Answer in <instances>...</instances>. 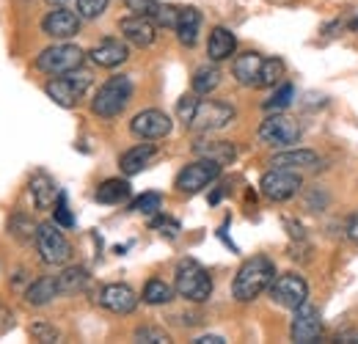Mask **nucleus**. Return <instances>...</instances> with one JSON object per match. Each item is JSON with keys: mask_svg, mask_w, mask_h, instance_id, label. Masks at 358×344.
Segmentation results:
<instances>
[{"mask_svg": "<svg viewBox=\"0 0 358 344\" xmlns=\"http://www.w3.org/2000/svg\"><path fill=\"white\" fill-rule=\"evenodd\" d=\"M31 336H34L36 342H58V339H61L58 328H52L50 322H34V325H31Z\"/></svg>", "mask_w": 358, "mask_h": 344, "instance_id": "nucleus-38", "label": "nucleus"}, {"mask_svg": "<svg viewBox=\"0 0 358 344\" xmlns=\"http://www.w3.org/2000/svg\"><path fill=\"white\" fill-rule=\"evenodd\" d=\"M234 108L229 102H218V99H199V108H196V116L190 122L187 129H196V132H218V129L229 127L234 122Z\"/></svg>", "mask_w": 358, "mask_h": 344, "instance_id": "nucleus-11", "label": "nucleus"}, {"mask_svg": "<svg viewBox=\"0 0 358 344\" xmlns=\"http://www.w3.org/2000/svg\"><path fill=\"white\" fill-rule=\"evenodd\" d=\"M348 240L358 245V213L350 217V220H348Z\"/></svg>", "mask_w": 358, "mask_h": 344, "instance_id": "nucleus-41", "label": "nucleus"}, {"mask_svg": "<svg viewBox=\"0 0 358 344\" xmlns=\"http://www.w3.org/2000/svg\"><path fill=\"white\" fill-rule=\"evenodd\" d=\"M36 248H39V254H42V261H45V264H52V267L66 264V261L72 259V245H69V240L61 234V226H58V223H42V226L36 229Z\"/></svg>", "mask_w": 358, "mask_h": 344, "instance_id": "nucleus-10", "label": "nucleus"}, {"mask_svg": "<svg viewBox=\"0 0 358 344\" xmlns=\"http://www.w3.org/2000/svg\"><path fill=\"white\" fill-rule=\"evenodd\" d=\"M58 193L61 190L55 187V182L47 173H34L31 176V196H34L36 210H50L58 201Z\"/></svg>", "mask_w": 358, "mask_h": 344, "instance_id": "nucleus-24", "label": "nucleus"}, {"mask_svg": "<svg viewBox=\"0 0 358 344\" xmlns=\"http://www.w3.org/2000/svg\"><path fill=\"white\" fill-rule=\"evenodd\" d=\"M193 152H196L199 157L215 160L218 166H229V163H234V157H237V146H234L231 141H199V143L193 146Z\"/></svg>", "mask_w": 358, "mask_h": 344, "instance_id": "nucleus-23", "label": "nucleus"}, {"mask_svg": "<svg viewBox=\"0 0 358 344\" xmlns=\"http://www.w3.org/2000/svg\"><path fill=\"white\" fill-rule=\"evenodd\" d=\"M155 155H157V149H155L152 143H138V146L127 149V152L119 157V169L127 173V176H135V173H141L152 163Z\"/></svg>", "mask_w": 358, "mask_h": 344, "instance_id": "nucleus-22", "label": "nucleus"}, {"mask_svg": "<svg viewBox=\"0 0 358 344\" xmlns=\"http://www.w3.org/2000/svg\"><path fill=\"white\" fill-rule=\"evenodd\" d=\"M152 229H160V234H166V237H177L179 234V223L177 220H169V217H155L152 220Z\"/></svg>", "mask_w": 358, "mask_h": 344, "instance_id": "nucleus-40", "label": "nucleus"}, {"mask_svg": "<svg viewBox=\"0 0 358 344\" xmlns=\"http://www.w3.org/2000/svg\"><path fill=\"white\" fill-rule=\"evenodd\" d=\"M94 199L99 204H122V201L130 199V182L127 179H105L94 190Z\"/></svg>", "mask_w": 358, "mask_h": 344, "instance_id": "nucleus-26", "label": "nucleus"}, {"mask_svg": "<svg viewBox=\"0 0 358 344\" xmlns=\"http://www.w3.org/2000/svg\"><path fill=\"white\" fill-rule=\"evenodd\" d=\"M196 108H199V94H196V91H193V94H185V96L179 99L177 116L185 127H190V122H193V116H196Z\"/></svg>", "mask_w": 358, "mask_h": 344, "instance_id": "nucleus-34", "label": "nucleus"}, {"mask_svg": "<svg viewBox=\"0 0 358 344\" xmlns=\"http://www.w3.org/2000/svg\"><path fill=\"white\" fill-rule=\"evenodd\" d=\"M284 78V61L281 58H265L262 75H259V88H273L281 83Z\"/></svg>", "mask_w": 358, "mask_h": 344, "instance_id": "nucleus-30", "label": "nucleus"}, {"mask_svg": "<svg viewBox=\"0 0 358 344\" xmlns=\"http://www.w3.org/2000/svg\"><path fill=\"white\" fill-rule=\"evenodd\" d=\"M36 229H39V226H34V223L25 220V217H14L11 226H8V231H11L14 237H20V240H31V237H36Z\"/></svg>", "mask_w": 358, "mask_h": 344, "instance_id": "nucleus-39", "label": "nucleus"}, {"mask_svg": "<svg viewBox=\"0 0 358 344\" xmlns=\"http://www.w3.org/2000/svg\"><path fill=\"white\" fill-rule=\"evenodd\" d=\"M58 295H61V289H58V278L55 275H42V278H36L25 289V301L31 303V306H47V303L55 301Z\"/></svg>", "mask_w": 358, "mask_h": 344, "instance_id": "nucleus-25", "label": "nucleus"}, {"mask_svg": "<svg viewBox=\"0 0 358 344\" xmlns=\"http://www.w3.org/2000/svg\"><path fill=\"white\" fill-rule=\"evenodd\" d=\"M303 135V127L287 113H270L259 124V141L270 149H292Z\"/></svg>", "mask_w": 358, "mask_h": 344, "instance_id": "nucleus-5", "label": "nucleus"}, {"mask_svg": "<svg viewBox=\"0 0 358 344\" xmlns=\"http://www.w3.org/2000/svg\"><path fill=\"white\" fill-rule=\"evenodd\" d=\"M89 86H91V72H86V69H72L66 75H55L45 86V91L55 105L75 108L83 99V94L89 91Z\"/></svg>", "mask_w": 358, "mask_h": 344, "instance_id": "nucleus-4", "label": "nucleus"}, {"mask_svg": "<svg viewBox=\"0 0 358 344\" xmlns=\"http://www.w3.org/2000/svg\"><path fill=\"white\" fill-rule=\"evenodd\" d=\"M174 287H169L163 278H152L143 284V292H141V301L146 306H166V303L174 301Z\"/></svg>", "mask_w": 358, "mask_h": 344, "instance_id": "nucleus-27", "label": "nucleus"}, {"mask_svg": "<svg viewBox=\"0 0 358 344\" xmlns=\"http://www.w3.org/2000/svg\"><path fill=\"white\" fill-rule=\"evenodd\" d=\"M124 3H127V8H130L133 14L149 17V20H157V14H160V8H163V3H157V0H124Z\"/></svg>", "mask_w": 358, "mask_h": 344, "instance_id": "nucleus-35", "label": "nucleus"}, {"mask_svg": "<svg viewBox=\"0 0 358 344\" xmlns=\"http://www.w3.org/2000/svg\"><path fill=\"white\" fill-rule=\"evenodd\" d=\"M135 342L141 344H169L171 336L163 331V328H155V325H141L135 328Z\"/></svg>", "mask_w": 358, "mask_h": 344, "instance_id": "nucleus-33", "label": "nucleus"}, {"mask_svg": "<svg viewBox=\"0 0 358 344\" xmlns=\"http://www.w3.org/2000/svg\"><path fill=\"white\" fill-rule=\"evenodd\" d=\"M83 55H86V52H83L78 44L58 42L39 52L36 69L45 72V75H52V78H55V75H66V72H72V69H80Z\"/></svg>", "mask_w": 358, "mask_h": 344, "instance_id": "nucleus-6", "label": "nucleus"}, {"mask_svg": "<svg viewBox=\"0 0 358 344\" xmlns=\"http://www.w3.org/2000/svg\"><path fill=\"white\" fill-rule=\"evenodd\" d=\"M275 278V264L268 257L245 259L231 281V298L237 303L257 301L262 292H268L270 284Z\"/></svg>", "mask_w": 358, "mask_h": 344, "instance_id": "nucleus-1", "label": "nucleus"}, {"mask_svg": "<svg viewBox=\"0 0 358 344\" xmlns=\"http://www.w3.org/2000/svg\"><path fill=\"white\" fill-rule=\"evenodd\" d=\"M96 301H99L102 308H108L113 314H133L141 298L135 295L133 287H127V284H108V287L99 289Z\"/></svg>", "mask_w": 358, "mask_h": 344, "instance_id": "nucleus-15", "label": "nucleus"}, {"mask_svg": "<svg viewBox=\"0 0 358 344\" xmlns=\"http://www.w3.org/2000/svg\"><path fill=\"white\" fill-rule=\"evenodd\" d=\"M234 50H237L234 34H231L229 28H224V25L213 28V34H210V39H207V55H210V61H213V64L226 61V58L234 55Z\"/></svg>", "mask_w": 358, "mask_h": 344, "instance_id": "nucleus-21", "label": "nucleus"}, {"mask_svg": "<svg viewBox=\"0 0 358 344\" xmlns=\"http://www.w3.org/2000/svg\"><path fill=\"white\" fill-rule=\"evenodd\" d=\"M289 336H292V342L298 344H312L322 336V317H320L317 306L306 301L303 306L295 308V317H292V325H289Z\"/></svg>", "mask_w": 358, "mask_h": 344, "instance_id": "nucleus-12", "label": "nucleus"}, {"mask_svg": "<svg viewBox=\"0 0 358 344\" xmlns=\"http://www.w3.org/2000/svg\"><path fill=\"white\" fill-rule=\"evenodd\" d=\"M130 99H133V80L127 75H116L96 88L91 99V110L99 119H116L127 108Z\"/></svg>", "mask_w": 358, "mask_h": 344, "instance_id": "nucleus-2", "label": "nucleus"}, {"mask_svg": "<svg viewBox=\"0 0 358 344\" xmlns=\"http://www.w3.org/2000/svg\"><path fill=\"white\" fill-rule=\"evenodd\" d=\"M108 3L110 0H78V14H80V20H96L105 14Z\"/></svg>", "mask_w": 358, "mask_h": 344, "instance_id": "nucleus-36", "label": "nucleus"}, {"mask_svg": "<svg viewBox=\"0 0 358 344\" xmlns=\"http://www.w3.org/2000/svg\"><path fill=\"white\" fill-rule=\"evenodd\" d=\"M52 217H55V223H58L61 229H72V226H75V215L69 213L64 193H58V201H55V207H52Z\"/></svg>", "mask_w": 358, "mask_h": 344, "instance_id": "nucleus-37", "label": "nucleus"}, {"mask_svg": "<svg viewBox=\"0 0 358 344\" xmlns=\"http://www.w3.org/2000/svg\"><path fill=\"white\" fill-rule=\"evenodd\" d=\"M353 28H356V31H358V20H356V22H353Z\"/></svg>", "mask_w": 358, "mask_h": 344, "instance_id": "nucleus-44", "label": "nucleus"}, {"mask_svg": "<svg viewBox=\"0 0 358 344\" xmlns=\"http://www.w3.org/2000/svg\"><path fill=\"white\" fill-rule=\"evenodd\" d=\"M320 163L317 152L312 149H281L278 155L270 157L273 169H292V171H303V169H314Z\"/></svg>", "mask_w": 358, "mask_h": 344, "instance_id": "nucleus-19", "label": "nucleus"}, {"mask_svg": "<svg viewBox=\"0 0 358 344\" xmlns=\"http://www.w3.org/2000/svg\"><path fill=\"white\" fill-rule=\"evenodd\" d=\"M303 187V179L301 173H295L292 169H270L262 173L259 179V190L268 201H289L292 196H298Z\"/></svg>", "mask_w": 358, "mask_h": 344, "instance_id": "nucleus-9", "label": "nucleus"}, {"mask_svg": "<svg viewBox=\"0 0 358 344\" xmlns=\"http://www.w3.org/2000/svg\"><path fill=\"white\" fill-rule=\"evenodd\" d=\"M47 3H52V6H64V3H69V0H47Z\"/></svg>", "mask_w": 358, "mask_h": 344, "instance_id": "nucleus-43", "label": "nucleus"}, {"mask_svg": "<svg viewBox=\"0 0 358 344\" xmlns=\"http://www.w3.org/2000/svg\"><path fill=\"white\" fill-rule=\"evenodd\" d=\"M221 171H224V166H218L215 160L199 157V160L187 163V166L177 173L174 187H177L182 196H196V193H201L204 187H210V185L221 176Z\"/></svg>", "mask_w": 358, "mask_h": 344, "instance_id": "nucleus-7", "label": "nucleus"}, {"mask_svg": "<svg viewBox=\"0 0 358 344\" xmlns=\"http://www.w3.org/2000/svg\"><path fill=\"white\" fill-rule=\"evenodd\" d=\"M292 96H295V86H292V83H281L278 91L265 102V110H268V113H281L284 108L292 105Z\"/></svg>", "mask_w": 358, "mask_h": 344, "instance_id": "nucleus-31", "label": "nucleus"}, {"mask_svg": "<svg viewBox=\"0 0 358 344\" xmlns=\"http://www.w3.org/2000/svg\"><path fill=\"white\" fill-rule=\"evenodd\" d=\"M177 39L182 47H193L199 42V34H201V14L199 8H179V17H177Z\"/></svg>", "mask_w": 358, "mask_h": 344, "instance_id": "nucleus-20", "label": "nucleus"}, {"mask_svg": "<svg viewBox=\"0 0 358 344\" xmlns=\"http://www.w3.org/2000/svg\"><path fill=\"white\" fill-rule=\"evenodd\" d=\"M221 86V69L218 66H199L193 75V91L196 94H213L215 88Z\"/></svg>", "mask_w": 358, "mask_h": 344, "instance_id": "nucleus-29", "label": "nucleus"}, {"mask_svg": "<svg viewBox=\"0 0 358 344\" xmlns=\"http://www.w3.org/2000/svg\"><path fill=\"white\" fill-rule=\"evenodd\" d=\"M55 278H58L61 295H72V292L86 289V284H89V270H83V267H66V270H61Z\"/></svg>", "mask_w": 358, "mask_h": 344, "instance_id": "nucleus-28", "label": "nucleus"}, {"mask_svg": "<svg viewBox=\"0 0 358 344\" xmlns=\"http://www.w3.org/2000/svg\"><path fill=\"white\" fill-rule=\"evenodd\" d=\"M89 58L96 66H102V69H113V66H122L130 58V50H127V44L119 42V39H102L99 44L91 47Z\"/></svg>", "mask_w": 358, "mask_h": 344, "instance_id": "nucleus-18", "label": "nucleus"}, {"mask_svg": "<svg viewBox=\"0 0 358 344\" xmlns=\"http://www.w3.org/2000/svg\"><path fill=\"white\" fill-rule=\"evenodd\" d=\"M119 31L135 47H149V44H155V39H157V22L149 20V17H141V14L124 17L119 22Z\"/></svg>", "mask_w": 358, "mask_h": 344, "instance_id": "nucleus-16", "label": "nucleus"}, {"mask_svg": "<svg viewBox=\"0 0 358 344\" xmlns=\"http://www.w3.org/2000/svg\"><path fill=\"white\" fill-rule=\"evenodd\" d=\"M262 64H265V58H262L259 52H254V50H248V52H240V55L234 58L231 75H234V80H237L240 86H245V88H259V75H262Z\"/></svg>", "mask_w": 358, "mask_h": 344, "instance_id": "nucleus-17", "label": "nucleus"}, {"mask_svg": "<svg viewBox=\"0 0 358 344\" xmlns=\"http://www.w3.org/2000/svg\"><path fill=\"white\" fill-rule=\"evenodd\" d=\"M171 127H174L171 119L163 110H157V108L135 113L133 122H130V132H133L135 138H141V141H160V138H166L171 132Z\"/></svg>", "mask_w": 358, "mask_h": 344, "instance_id": "nucleus-13", "label": "nucleus"}, {"mask_svg": "<svg viewBox=\"0 0 358 344\" xmlns=\"http://www.w3.org/2000/svg\"><path fill=\"white\" fill-rule=\"evenodd\" d=\"M268 292H270V301L275 303V306L289 308V311H295L298 306H303V303L309 301V284H306V278L298 275V273L275 275Z\"/></svg>", "mask_w": 358, "mask_h": 344, "instance_id": "nucleus-8", "label": "nucleus"}, {"mask_svg": "<svg viewBox=\"0 0 358 344\" xmlns=\"http://www.w3.org/2000/svg\"><path fill=\"white\" fill-rule=\"evenodd\" d=\"M133 213H141V215H157L163 210V196L160 193H143L138 196L130 207Z\"/></svg>", "mask_w": 358, "mask_h": 344, "instance_id": "nucleus-32", "label": "nucleus"}, {"mask_svg": "<svg viewBox=\"0 0 358 344\" xmlns=\"http://www.w3.org/2000/svg\"><path fill=\"white\" fill-rule=\"evenodd\" d=\"M42 31H45L50 39H72L78 36L80 31V14L64 8V6H55L52 11H47V17L42 20Z\"/></svg>", "mask_w": 358, "mask_h": 344, "instance_id": "nucleus-14", "label": "nucleus"}, {"mask_svg": "<svg viewBox=\"0 0 358 344\" xmlns=\"http://www.w3.org/2000/svg\"><path fill=\"white\" fill-rule=\"evenodd\" d=\"M174 289L179 298L190 303H204L213 295V278L196 259H182L174 273Z\"/></svg>", "mask_w": 358, "mask_h": 344, "instance_id": "nucleus-3", "label": "nucleus"}, {"mask_svg": "<svg viewBox=\"0 0 358 344\" xmlns=\"http://www.w3.org/2000/svg\"><path fill=\"white\" fill-rule=\"evenodd\" d=\"M193 344H226L224 336H199Z\"/></svg>", "mask_w": 358, "mask_h": 344, "instance_id": "nucleus-42", "label": "nucleus"}]
</instances>
